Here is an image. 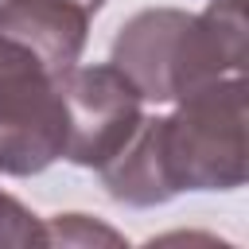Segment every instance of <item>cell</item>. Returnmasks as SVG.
Listing matches in <instances>:
<instances>
[{"mask_svg":"<svg viewBox=\"0 0 249 249\" xmlns=\"http://www.w3.org/2000/svg\"><path fill=\"white\" fill-rule=\"evenodd\" d=\"M43 226H47V245H97V241L121 245L117 230H109V226H101L86 214H54Z\"/></svg>","mask_w":249,"mask_h":249,"instance_id":"6","label":"cell"},{"mask_svg":"<svg viewBox=\"0 0 249 249\" xmlns=\"http://www.w3.org/2000/svg\"><path fill=\"white\" fill-rule=\"evenodd\" d=\"M113 202L160 206L183 191H233L245 160V78H218L175 101L167 117H144L128 144L97 167Z\"/></svg>","mask_w":249,"mask_h":249,"instance_id":"1","label":"cell"},{"mask_svg":"<svg viewBox=\"0 0 249 249\" xmlns=\"http://www.w3.org/2000/svg\"><path fill=\"white\" fill-rule=\"evenodd\" d=\"M93 12L78 0H0V35L35 51L54 74L78 66Z\"/></svg>","mask_w":249,"mask_h":249,"instance_id":"5","label":"cell"},{"mask_svg":"<svg viewBox=\"0 0 249 249\" xmlns=\"http://www.w3.org/2000/svg\"><path fill=\"white\" fill-rule=\"evenodd\" d=\"M62 74L35 51L0 35V171L39 175L66 152Z\"/></svg>","mask_w":249,"mask_h":249,"instance_id":"3","label":"cell"},{"mask_svg":"<svg viewBox=\"0 0 249 249\" xmlns=\"http://www.w3.org/2000/svg\"><path fill=\"white\" fill-rule=\"evenodd\" d=\"M66 109V160L78 167L109 163L136 124L144 121V97L113 66H70L58 82Z\"/></svg>","mask_w":249,"mask_h":249,"instance_id":"4","label":"cell"},{"mask_svg":"<svg viewBox=\"0 0 249 249\" xmlns=\"http://www.w3.org/2000/svg\"><path fill=\"white\" fill-rule=\"evenodd\" d=\"M109 66L156 105L179 101L218 78H233L245 66V0H210L198 16L144 8L117 31Z\"/></svg>","mask_w":249,"mask_h":249,"instance_id":"2","label":"cell"},{"mask_svg":"<svg viewBox=\"0 0 249 249\" xmlns=\"http://www.w3.org/2000/svg\"><path fill=\"white\" fill-rule=\"evenodd\" d=\"M0 245H16V249H27V245H47V226L12 195L0 191Z\"/></svg>","mask_w":249,"mask_h":249,"instance_id":"7","label":"cell"}]
</instances>
